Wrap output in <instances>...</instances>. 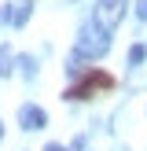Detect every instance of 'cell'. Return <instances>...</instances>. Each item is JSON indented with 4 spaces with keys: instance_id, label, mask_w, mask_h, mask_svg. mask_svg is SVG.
Returning a JSON list of instances; mask_svg holds the SVG:
<instances>
[{
    "instance_id": "6da1fadb",
    "label": "cell",
    "mask_w": 147,
    "mask_h": 151,
    "mask_svg": "<svg viewBox=\"0 0 147 151\" xmlns=\"http://www.w3.org/2000/svg\"><path fill=\"white\" fill-rule=\"evenodd\" d=\"M107 48H110V37L107 33H103V29L99 26H96V29H81V33H77V41H74V55H70V70L74 74H81V59H99V55H107Z\"/></svg>"
},
{
    "instance_id": "7a4b0ae2",
    "label": "cell",
    "mask_w": 147,
    "mask_h": 151,
    "mask_svg": "<svg viewBox=\"0 0 147 151\" xmlns=\"http://www.w3.org/2000/svg\"><path fill=\"white\" fill-rule=\"evenodd\" d=\"M107 88H114V78H110L107 70H88L77 85H70L63 92V100H92V96L107 92Z\"/></svg>"
},
{
    "instance_id": "3957f363",
    "label": "cell",
    "mask_w": 147,
    "mask_h": 151,
    "mask_svg": "<svg viewBox=\"0 0 147 151\" xmlns=\"http://www.w3.org/2000/svg\"><path fill=\"white\" fill-rule=\"evenodd\" d=\"M125 7H129V0H96V26L103 33H114L118 22L125 19Z\"/></svg>"
},
{
    "instance_id": "277c9868",
    "label": "cell",
    "mask_w": 147,
    "mask_h": 151,
    "mask_svg": "<svg viewBox=\"0 0 147 151\" xmlns=\"http://www.w3.org/2000/svg\"><path fill=\"white\" fill-rule=\"evenodd\" d=\"M19 125L29 129V133H33V129H44V125H48V114H44L37 103H26V107L19 111Z\"/></svg>"
},
{
    "instance_id": "5b68a950",
    "label": "cell",
    "mask_w": 147,
    "mask_h": 151,
    "mask_svg": "<svg viewBox=\"0 0 147 151\" xmlns=\"http://www.w3.org/2000/svg\"><path fill=\"white\" fill-rule=\"evenodd\" d=\"M4 19H7V22H15V26H22V22L29 19V4H15V11L7 7V11H4Z\"/></svg>"
},
{
    "instance_id": "8992f818",
    "label": "cell",
    "mask_w": 147,
    "mask_h": 151,
    "mask_svg": "<svg viewBox=\"0 0 147 151\" xmlns=\"http://www.w3.org/2000/svg\"><path fill=\"white\" fill-rule=\"evenodd\" d=\"M11 63H15V55H11V48H0V78H4V74H11Z\"/></svg>"
},
{
    "instance_id": "52a82bcc",
    "label": "cell",
    "mask_w": 147,
    "mask_h": 151,
    "mask_svg": "<svg viewBox=\"0 0 147 151\" xmlns=\"http://www.w3.org/2000/svg\"><path fill=\"white\" fill-rule=\"evenodd\" d=\"M143 55H147V48H143V44H132V48H129V66L143 63Z\"/></svg>"
},
{
    "instance_id": "ba28073f",
    "label": "cell",
    "mask_w": 147,
    "mask_h": 151,
    "mask_svg": "<svg viewBox=\"0 0 147 151\" xmlns=\"http://www.w3.org/2000/svg\"><path fill=\"white\" fill-rule=\"evenodd\" d=\"M136 19L147 22V0H136Z\"/></svg>"
},
{
    "instance_id": "9c48e42d",
    "label": "cell",
    "mask_w": 147,
    "mask_h": 151,
    "mask_svg": "<svg viewBox=\"0 0 147 151\" xmlns=\"http://www.w3.org/2000/svg\"><path fill=\"white\" fill-rule=\"evenodd\" d=\"M44 151H66L63 144H48V147H44Z\"/></svg>"
},
{
    "instance_id": "30bf717a",
    "label": "cell",
    "mask_w": 147,
    "mask_h": 151,
    "mask_svg": "<svg viewBox=\"0 0 147 151\" xmlns=\"http://www.w3.org/2000/svg\"><path fill=\"white\" fill-rule=\"evenodd\" d=\"M0 137H4V129H0Z\"/></svg>"
}]
</instances>
